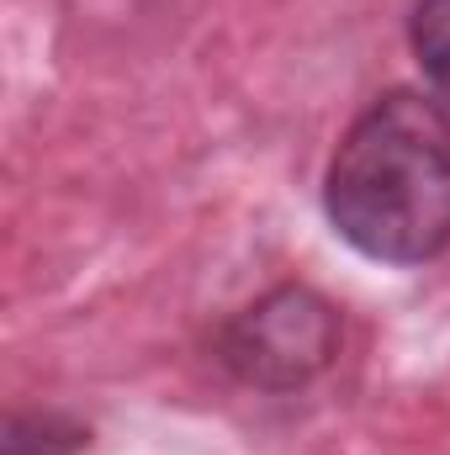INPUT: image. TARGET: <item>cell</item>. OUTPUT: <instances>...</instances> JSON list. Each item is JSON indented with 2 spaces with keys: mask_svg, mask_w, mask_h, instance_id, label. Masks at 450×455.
Wrapping results in <instances>:
<instances>
[{
  "mask_svg": "<svg viewBox=\"0 0 450 455\" xmlns=\"http://www.w3.org/2000/svg\"><path fill=\"white\" fill-rule=\"evenodd\" d=\"M329 223L382 265H424L450 243V116L440 101L387 91L344 132L329 186Z\"/></svg>",
  "mask_w": 450,
  "mask_h": 455,
  "instance_id": "cell-1",
  "label": "cell"
},
{
  "mask_svg": "<svg viewBox=\"0 0 450 455\" xmlns=\"http://www.w3.org/2000/svg\"><path fill=\"white\" fill-rule=\"evenodd\" d=\"M334 344V307L308 286H281L228 329L223 360L254 387H297L329 365Z\"/></svg>",
  "mask_w": 450,
  "mask_h": 455,
  "instance_id": "cell-2",
  "label": "cell"
},
{
  "mask_svg": "<svg viewBox=\"0 0 450 455\" xmlns=\"http://www.w3.org/2000/svg\"><path fill=\"white\" fill-rule=\"evenodd\" d=\"M414 59L430 80V101H440V112L450 116V0H419L414 11Z\"/></svg>",
  "mask_w": 450,
  "mask_h": 455,
  "instance_id": "cell-3",
  "label": "cell"
}]
</instances>
